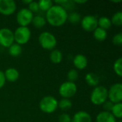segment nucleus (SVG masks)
<instances>
[{
    "mask_svg": "<svg viewBox=\"0 0 122 122\" xmlns=\"http://www.w3.org/2000/svg\"><path fill=\"white\" fill-rule=\"evenodd\" d=\"M67 11L61 6L53 5L46 12V21L53 26H61L67 21Z\"/></svg>",
    "mask_w": 122,
    "mask_h": 122,
    "instance_id": "1",
    "label": "nucleus"
},
{
    "mask_svg": "<svg viewBox=\"0 0 122 122\" xmlns=\"http://www.w3.org/2000/svg\"><path fill=\"white\" fill-rule=\"evenodd\" d=\"M108 99V89L104 86H97L92 92L90 100L94 105H102Z\"/></svg>",
    "mask_w": 122,
    "mask_h": 122,
    "instance_id": "2",
    "label": "nucleus"
},
{
    "mask_svg": "<svg viewBox=\"0 0 122 122\" xmlns=\"http://www.w3.org/2000/svg\"><path fill=\"white\" fill-rule=\"evenodd\" d=\"M58 101L52 96H46L39 102V109L46 114H51L58 108Z\"/></svg>",
    "mask_w": 122,
    "mask_h": 122,
    "instance_id": "3",
    "label": "nucleus"
},
{
    "mask_svg": "<svg viewBox=\"0 0 122 122\" xmlns=\"http://www.w3.org/2000/svg\"><path fill=\"white\" fill-rule=\"evenodd\" d=\"M38 39L41 46L46 50H53L57 44L56 39L54 35L49 31H44L41 33Z\"/></svg>",
    "mask_w": 122,
    "mask_h": 122,
    "instance_id": "4",
    "label": "nucleus"
},
{
    "mask_svg": "<svg viewBox=\"0 0 122 122\" xmlns=\"http://www.w3.org/2000/svg\"><path fill=\"white\" fill-rule=\"evenodd\" d=\"M14 41L19 45L26 44L31 38V31L27 26H19L14 33Z\"/></svg>",
    "mask_w": 122,
    "mask_h": 122,
    "instance_id": "5",
    "label": "nucleus"
},
{
    "mask_svg": "<svg viewBox=\"0 0 122 122\" xmlns=\"http://www.w3.org/2000/svg\"><path fill=\"white\" fill-rule=\"evenodd\" d=\"M77 92V86L75 83L71 81H65L61 84L59 89V93L61 97L64 99L73 97Z\"/></svg>",
    "mask_w": 122,
    "mask_h": 122,
    "instance_id": "6",
    "label": "nucleus"
},
{
    "mask_svg": "<svg viewBox=\"0 0 122 122\" xmlns=\"http://www.w3.org/2000/svg\"><path fill=\"white\" fill-rule=\"evenodd\" d=\"M108 99L113 104L121 103L122 101V84L116 83L108 90Z\"/></svg>",
    "mask_w": 122,
    "mask_h": 122,
    "instance_id": "7",
    "label": "nucleus"
},
{
    "mask_svg": "<svg viewBox=\"0 0 122 122\" xmlns=\"http://www.w3.org/2000/svg\"><path fill=\"white\" fill-rule=\"evenodd\" d=\"M34 14L28 9H20L16 14V21L20 26H27L31 23Z\"/></svg>",
    "mask_w": 122,
    "mask_h": 122,
    "instance_id": "8",
    "label": "nucleus"
},
{
    "mask_svg": "<svg viewBox=\"0 0 122 122\" xmlns=\"http://www.w3.org/2000/svg\"><path fill=\"white\" fill-rule=\"evenodd\" d=\"M14 42V32L8 28L0 29V45L9 48Z\"/></svg>",
    "mask_w": 122,
    "mask_h": 122,
    "instance_id": "9",
    "label": "nucleus"
},
{
    "mask_svg": "<svg viewBox=\"0 0 122 122\" xmlns=\"http://www.w3.org/2000/svg\"><path fill=\"white\" fill-rule=\"evenodd\" d=\"M81 26L86 31H94L98 27L97 19L93 15H86L81 19Z\"/></svg>",
    "mask_w": 122,
    "mask_h": 122,
    "instance_id": "10",
    "label": "nucleus"
},
{
    "mask_svg": "<svg viewBox=\"0 0 122 122\" xmlns=\"http://www.w3.org/2000/svg\"><path fill=\"white\" fill-rule=\"evenodd\" d=\"M16 9V2L13 0H0V14L9 16Z\"/></svg>",
    "mask_w": 122,
    "mask_h": 122,
    "instance_id": "11",
    "label": "nucleus"
},
{
    "mask_svg": "<svg viewBox=\"0 0 122 122\" xmlns=\"http://www.w3.org/2000/svg\"><path fill=\"white\" fill-rule=\"evenodd\" d=\"M73 63L74 66L78 69H84L88 65V59L83 54H77L74 56Z\"/></svg>",
    "mask_w": 122,
    "mask_h": 122,
    "instance_id": "12",
    "label": "nucleus"
},
{
    "mask_svg": "<svg viewBox=\"0 0 122 122\" xmlns=\"http://www.w3.org/2000/svg\"><path fill=\"white\" fill-rule=\"evenodd\" d=\"M71 122H92V117L88 112L80 111L74 115Z\"/></svg>",
    "mask_w": 122,
    "mask_h": 122,
    "instance_id": "13",
    "label": "nucleus"
},
{
    "mask_svg": "<svg viewBox=\"0 0 122 122\" xmlns=\"http://www.w3.org/2000/svg\"><path fill=\"white\" fill-rule=\"evenodd\" d=\"M4 73L6 81L9 82H15L19 78V72L15 68H9Z\"/></svg>",
    "mask_w": 122,
    "mask_h": 122,
    "instance_id": "14",
    "label": "nucleus"
},
{
    "mask_svg": "<svg viewBox=\"0 0 122 122\" xmlns=\"http://www.w3.org/2000/svg\"><path fill=\"white\" fill-rule=\"evenodd\" d=\"M97 122H116V118L111 112H102L97 116Z\"/></svg>",
    "mask_w": 122,
    "mask_h": 122,
    "instance_id": "15",
    "label": "nucleus"
},
{
    "mask_svg": "<svg viewBox=\"0 0 122 122\" xmlns=\"http://www.w3.org/2000/svg\"><path fill=\"white\" fill-rule=\"evenodd\" d=\"M85 81L89 86L96 87L99 84V78L96 74L90 72L85 76Z\"/></svg>",
    "mask_w": 122,
    "mask_h": 122,
    "instance_id": "16",
    "label": "nucleus"
},
{
    "mask_svg": "<svg viewBox=\"0 0 122 122\" xmlns=\"http://www.w3.org/2000/svg\"><path fill=\"white\" fill-rule=\"evenodd\" d=\"M49 59H50V61L53 64H58L61 63V61H62V59H63L62 53L61 52V51L58 49H53L50 53Z\"/></svg>",
    "mask_w": 122,
    "mask_h": 122,
    "instance_id": "17",
    "label": "nucleus"
},
{
    "mask_svg": "<svg viewBox=\"0 0 122 122\" xmlns=\"http://www.w3.org/2000/svg\"><path fill=\"white\" fill-rule=\"evenodd\" d=\"M94 37L98 41H104L107 38V31L98 26L94 31Z\"/></svg>",
    "mask_w": 122,
    "mask_h": 122,
    "instance_id": "18",
    "label": "nucleus"
},
{
    "mask_svg": "<svg viewBox=\"0 0 122 122\" xmlns=\"http://www.w3.org/2000/svg\"><path fill=\"white\" fill-rule=\"evenodd\" d=\"M97 22H98V26L106 31L109 29L112 25L111 22V19L107 16H101L99 19H97Z\"/></svg>",
    "mask_w": 122,
    "mask_h": 122,
    "instance_id": "19",
    "label": "nucleus"
},
{
    "mask_svg": "<svg viewBox=\"0 0 122 122\" xmlns=\"http://www.w3.org/2000/svg\"><path fill=\"white\" fill-rule=\"evenodd\" d=\"M21 52H22L21 46L16 43H14L9 47V54L10 56L13 57L19 56L21 54Z\"/></svg>",
    "mask_w": 122,
    "mask_h": 122,
    "instance_id": "20",
    "label": "nucleus"
},
{
    "mask_svg": "<svg viewBox=\"0 0 122 122\" xmlns=\"http://www.w3.org/2000/svg\"><path fill=\"white\" fill-rule=\"evenodd\" d=\"M31 24H33V26L37 29H40L44 27L46 24V19L40 15H37V16H34L33 19L31 21Z\"/></svg>",
    "mask_w": 122,
    "mask_h": 122,
    "instance_id": "21",
    "label": "nucleus"
},
{
    "mask_svg": "<svg viewBox=\"0 0 122 122\" xmlns=\"http://www.w3.org/2000/svg\"><path fill=\"white\" fill-rule=\"evenodd\" d=\"M39 10L43 11H47L54 4L53 1L51 0H40L38 1Z\"/></svg>",
    "mask_w": 122,
    "mask_h": 122,
    "instance_id": "22",
    "label": "nucleus"
},
{
    "mask_svg": "<svg viewBox=\"0 0 122 122\" xmlns=\"http://www.w3.org/2000/svg\"><path fill=\"white\" fill-rule=\"evenodd\" d=\"M112 115L117 119H122V104L118 103L114 104L112 110L111 112Z\"/></svg>",
    "mask_w": 122,
    "mask_h": 122,
    "instance_id": "23",
    "label": "nucleus"
},
{
    "mask_svg": "<svg viewBox=\"0 0 122 122\" xmlns=\"http://www.w3.org/2000/svg\"><path fill=\"white\" fill-rule=\"evenodd\" d=\"M55 3L58 4L57 5L61 6L63 7L66 11V10H71L74 9L75 4L73 1H68V0H64V1H56Z\"/></svg>",
    "mask_w": 122,
    "mask_h": 122,
    "instance_id": "24",
    "label": "nucleus"
},
{
    "mask_svg": "<svg viewBox=\"0 0 122 122\" xmlns=\"http://www.w3.org/2000/svg\"><path fill=\"white\" fill-rule=\"evenodd\" d=\"M112 24H114L117 26H121L122 25V12L117 11L112 17L111 19Z\"/></svg>",
    "mask_w": 122,
    "mask_h": 122,
    "instance_id": "25",
    "label": "nucleus"
},
{
    "mask_svg": "<svg viewBox=\"0 0 122 122\" xmlns=\"http://www.w3.org/2000/svg\"><path fill=\"white\" fill-rule=\"evenodd\" d=\"M67 20L73 24H76L81 22V15L77 12H71L69 14H68Z\"/></svg>",
    "mask_w": 122,
    "mask_h": 122,
    "instance_id": "26",
    "label": "nucleus"
},
{
    "mask_svg": "<svg viewBox=\"0 0 122 122\" xmlns=\"http://www.w3.org/2000/svg\"><path fill=\"white\" fill-rule=\"evenodd\" d=\"M72 106L71 102L69 99H61L59 102H58V107H59L61 110H68Z\"/></svg>",
    "mask_w": 122,
    "mask_h": 122,
    "instance_id": "27",
    "label": "nucleus"
},
{
    "mask_svg": "<svg viewBox=\"0 0 122 122\" xmlns=\"http://www.w3.org/2000/svg\"><path fill=\"white\" fill-rule=\"evenodd\" d=\"M114 71L116 73L117 75H118L119 76L122 77V58L119 57V59H117L114 64Z\"/></svg>",
    "mask_w": 122,
    "mask_h": 122,
    "instance_id": "28",
    "label": "nucleus"
},
{
    "mask_svg": "<svg viewBox=\"0 0 122 122\" xmlns=\"http://www.w3.org/2000/svg\"><path fill=\"white\" fill-rule=\"evenodd\" d=\"M79 78V73L76 69H71L67 73V79L68 81L74 82L76 81Z\"/></svg>",
    "mask_w": 122,
    "mask_h": 122,
    "instance_id": "29",
    "label": "nucleus"
},
{
    "mask_svg": "<svg viewBox=\"0 0 122 122\" xmlns=\"http://www.w3.org/2000/svg\"><path fill=\"white\" fill-rule=\"evenodd\" d=\"M112 42L115 46H121L122 45V33L119 32L116 34L112 39Z\"/></svg>",
    "mask_w": 122,
    "mask_h": 122,
    "instance_id": "30",
    "label": "nucleus"
},
{
    "mask_svg": "<svg viewBox=\"0 0 122 122\" xmlns=\"http://www.w3.org/2000/svg\"><path fill=\"white\" fill-rule=\"evenodd\" d=\"M28 9L32 12V13H36V12H38L39 10V4H38V2L36 1H32L29 5H28Z\"/></svg>",
    "mask_w": 122,
    "mask_h": 122,
    "instance_id": "31",
    "label": "nucleus"
},
{
    "mask_svg": "<svg viewBox=\"0 0 122 122\" xmlns=\"http://www.w3.org/2000/svg\"><path fill=\"white\" fill-rule=\"evenodd\" d=\"M58 121L59 122H71V119L69 114L63 113L58 117Z\"/></svg>",
    "mask_w": 122,
    "mask_h": 122,
    "instance_id": "32",
    "label": "nucleus"
},
{
    "mask_svg": "<svg viewBox=\"0 0 122 122\" xmlns=\"http://www.w3.org/2000/svg\"><path fill=\"white\" fill-rule=\"evenodd\" d=\"M102 105H103V108L104 109V112H111L112 110V108H113V107L114 105V104H113L110 101H106Z\"/></svg>",
    "mask_w": 122,
    "mask_h": 122,
    "instance_id": "33",
    "label": "nucleus"
},
{
    "mask_svg": "<svg viewBox=\"0 0 122 122\" xmlns=\"http://www.w3.org/2000/svg\"><path fill=\"white\" fill-rule=\"evenodd\" d=\"M6 82V79L4 76V73L2 71H0V89H1Z\"/></svg>",
    "mask_w": 122,
    "mask_h": 122,
    "instance_id": "34",
    "label": "nucleus"
},
{
    "mask_svg": "<svg viewBox=\"0 0 122 122\" xmlns=\"http://www.w3.org/2000/svg\"><path fill=\"white\" fill-rule=\"evenodd\" d=\"M74 2V4H83L84 3L86 2V1H73Z\"/></svg>",
    "mask_w": 122,
    "mask_h": 122,
    "instance_id": "35",
    "label": "nucleus"
},
{
    "mask_svg": "<svg viewBox=\"0 0 122 122\" xmlns=\"http://www.w3.org/2000/svg\"><path fill=\"white\" fill-rule=\"evenodd\" d=\"M31 1H32V0H23V1H22V2H23L24 4H28V5H29Z\"/></svg>",
    "mask_w": 122,
    "mask_h": 122,
    "instance_id": "36",
    "label": "nucleus"
},
{
    "mask_svg": "<svg viewBox=\"0 0 122 122\" xmlns=\"http://www.w3.org/2000/svg\"><path fill=\"white\" fill-rule=\"evenodd\" d=\"M112 2H114V3H118V2H122V0H119V1H112Z\"/></svg>",
    "mask_w": 122,
    "mask_h": 122,
    "instance_id": "37",
    "label": "nucleus"
},
{
    "mask_svg": "<svg viewBox=\"0 0 122 122\" xmlns=\"http://www.w3.org/2000/svg\"><path fill=\"white\" fill-rule=\"evenodd\" d=\"M122 122V121H119V122Z\"/></svg>",
    "mask_w": 122,
    "mask_h": 122,
    "instance_id": "38",
    "label": "nucleus"
}]
</instances>
